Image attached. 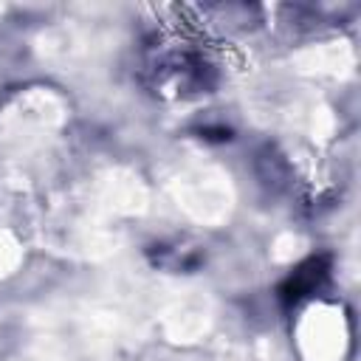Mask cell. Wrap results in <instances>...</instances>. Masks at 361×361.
<instances>
[{
  "label": "cell",
  "mask_w": 361,
  "mask_h": 361,
  "mask_svg": "<svg viewBox=\"0 0 361 361\" xmlns=\"http://www.w3.org/2000/svg\"><path fill=\"white\" fill-rule=\"evenodd\" d=\"M324 276H327V259L324 257H313L310 262H305L299 271H293V276L285 282V288H282V299L285 302H299V299H305V296H310L322 282H324Z\"/></svg>",
  "instance_id": "6da1fadb"
}]
</instances>
